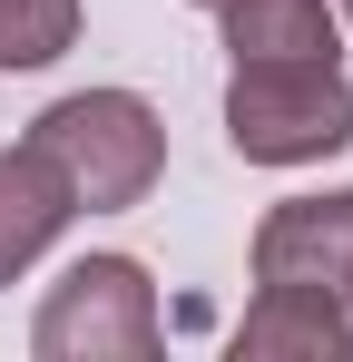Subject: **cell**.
I'll return each mask as SVG.
<instances>
[{"label":"cell","mask_w":353,"mask_h":362,"mask_svg":"<svg viewBox=\"0 0 353 362\" xmlns=\"http://www.w3.org/2000/svg\"><path fill=\"white\" fill-rule=\"evenodd\" d=\"M344 20H353V0H344Z\"/></svg>","instance_id":"obj_10"},{"label":"cell","mask_w":353,"mask_h":362,"mask_svg":"<svg viewBox=\"0 0 353 362\" xmlns=\"http://www.w3.org/2000/svg\"><path fill=\"white\" fill-rule=\"evenodd\" d=\"M79 40V0H0V69H50Z\"/></svg>","instance_id":"obj_8"},{"label":"cell","mask_w":353,"mask_h":362,"mask_svg":"<svg viewBox=\"0 0 353 362\" xmlns=\"http://www.w3.org/2000/svg\"><path fill=\"white\" fill-rule=\"evenodd\" d=\"M226 137L245 167H314L353 147V88L334 59H235Z\"/></svg>","instance_id":"obj_2"},{"label":"cell","mask_w":353,"mask_h":362,"mask_svg":"<svg viewBox=\"0 0 353 362\" xmlns=\"http://www.w3.org/2000/svg\"><path fill=\"white\" fill-rule=\"evenodd\" d=\"M40 362H147L157 353V284L138 255H79L30 323Z\"/></svg>","instance_id":"obj_3"},{"label":"cell","mask_w":353,"mask_h":362,"mask_svg":"<svg viewBox=\"0 0 353 362\" xmlns=\"http://www.w3.org/2000/svg\"><path fill=\"white\" fill-rule=\"evenodd\" d=\"M69 216H79V196L59 186V167L40 147H10V157H0V284H20V274L50 255Z\"/></svg>","instance_id":"obj_5"},{"label":"cell","mask_w":353,"mask_h":362,"mask_svg":"<svg viewBox=\"0 0 353 362\" xmlns=\"http://www.w3.org/2000/svg\"><path fill=\"white\" fill-rule=\"evenodd\" d=\"M235 353H245V362H275V353H294V362H344V353H353V323H344V303H334V294L265 284L255 313L235 323Z\"/></svg>","instance_id":"obj_6"},{"label":"cell","mask_w":353,"mask_h":362,"mask_svg":"<svg viewBox=\"0 0 353 362\" xmlns=\"http://www.w3.org/2000/svg\"><path fill=\"white\" fill-rule=\"evenodd\" d=\"M235 59H334V0H216Z\"/></svg>","instance_id":"obj_7"},{"label":"cell","mask_w":353,"mask_h":362,"mask_svg":"<svg viewBox=\"0 0 353 362\" xmlns=\"http://www.w3.org/2000/svg\"><path fill=\"white\" fill-rule=\"evenodd\" d=\"M196 10H216V0H196Z\"/></svg>","instance_id":"obj_9"},{"label":"cell","mask_w":353,"mask_h":362,"mask_svg":"<svg viewBox=\"0 0 353 362\" xmlns=\"http://www.w3.org/2000/svg\"><path fill=\"white\" fill-rule=\"evenodd\" d=\"M30 147L59 167V186H69L89 216L138 206V196L157 186V167H167V127H157V108H147L138 88H79V98L40 108Z\"/></svg>","instance_id":"obj_1"},{"label":"cell","mask_w":353,"mask_h":362,"mask_svg":"<svg viewBox=\"0 0 353 362\" xmlns=\"http://www.w3.org/2000/svg\"><path fill=\"white\" fill-rule=\"evenodd\" d=\"M255 284H294V294H353V186L334 196H285L255 226Z\"/></svg>","instance_id":"obj_4"}]
</instances>
